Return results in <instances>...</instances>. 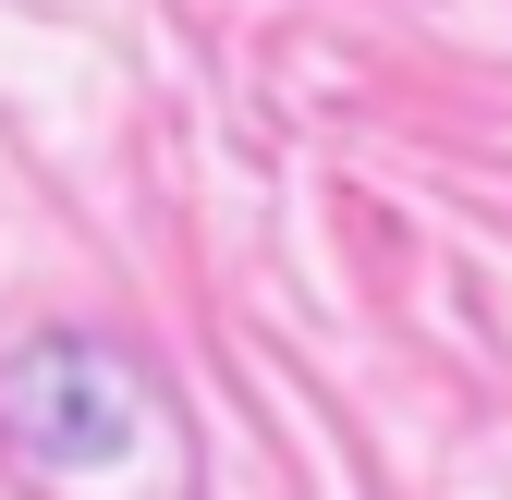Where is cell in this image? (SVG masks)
I'll use <instances>...</instances> for the list:
<instances>
[{
    "label": "cell",
    "mask_w": 512,
    "mask_h": 500,
    "mask_svg": "<svg viewBox=\"0 0 512 500\" xmlns=\"http://www.w3.org/2000/svg\"><path fill=\"white\" fill-rule=\"evenodd\" d=\"M0 427H13V452L86 476V464H122L135 440V379L98 354V342H25L0 366Z\"/></svg>",
    "instance_id": "cell-1"
}]
</instances>
